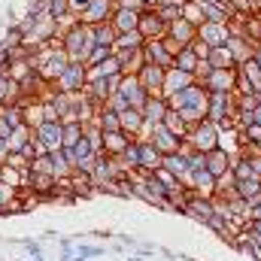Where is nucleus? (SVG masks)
Here are the masks:
<instances>
[{
    "label": "nucleus",
    "mask_w": 261,
    "mask_h": 261,
    "mask_svg": "<svg viewBox=\"0 0 261 261\" xmlns=\"http://www.w3.org/2000/svg\"><path fill=\"white\" fill-rule=\"evenodd\" d=\"M167 103H170L173 110H179V113H182V119H186L189 125H197L200 119H206L210 91H206V85H200V82L195 79L189 88H182V91L170 94V97H167Z\"/></svg>",
    "instance_id": "1"
},
{
    "label": "nucleus",
    "mask_w": 261,
    "mask_h": 261,
    "mask_svg": "<svg viewBox=\"0 0 261 261\" xmlns=\"http://www.w3.org/2000/svg\"><path fill=\"white\" fill-rule=\"evenodd\" d=\"M61 46H64L67 58L70 61H88V55H91V49L97 46L94 43V34H91V24H82V21H67L64 28H61Z\"/></svg>",
    "instance_id": "2"
},
{
    "label": "nucleus",
    "mask_w": 261,
    "mask_h": 261,
    "mask_svg": "<svg viewBox=\"0 0 261 261\" xmlns=\"http://www.w3.org/2000/svg\"><path fill=\"white\" fill-rule=\"evenodd\" d=\"M31 64H34V70L46 79V82H52L55 85V79L64 73V67L70 64V58H67L64 46H61V40L52 46V43H46V46H40V49H34L31 52V58H28Z\"/></svg>",
    "instance_id": "3"
},
{
    "label": "nucleus",
    "mask_w": 261,
    "mask_h": 261,
    "mask_svg": "<svg viewBox=\"0 0 261 261\" xmlns=\"http://www.w3.org/2000/svg\"><path fill=\"white\" fill-rule=\"evenodd\" d=\"M186 140L195 146V152H213L216 146H219V140H222V130H219V125L213 122V119H200L197 125H192L189 128V134H186Z\"/></svg>",
    "instance_id": "4"
},
{
    "label": "nucleus",
    "mask_w": 261,
    "mask_h": 261,
    "mask_svg": "<svg viewBox=\"0 0 261 261\" xmlns=\"http://www.w3.org/2000/svg\"><path fill=\"white\" fill-rule=\"evenodd\" d=\"M197 40V24L195 21H189L186 15L182 18H176L173 24H167V34H164V43H167V49L176 55L179 49H186V46H192Z\"/></svg>",
    "instance_id": "5"
},
{
    "label": "nucleus",
    "mask_w": 261,
    "mask_h": 261,
    "mask_svg": "<svg viewBox=\"0 0 261 261\" xmlns=\"http://www.w3.org/2000/svg\"><path fill=\"white\" fill-rule=\"evenodd\" d=\"M234 116H237V91H210L206 119L222 122V119H234Z\"/></svg>",
    "instance_id": "6"
},
{
    "label": "nucleus",
    "mask_w": 261,
    "mask_h": 261,
    "mask_svg": "<svg viewBox=\"0 0 261 261\" xmlns=\"http://www.w3.org/2000/svg\"><path fill=\"white\" fill-rule=\"evenodd\" d=\"M85 85H88V64H82V61H70L64 67V73L55 79L58 91H73V94L85 91Z\"/></svg>",
    "instance_id": "7"
},
{
    "label": "nucleus",
    "mask_w": 261,
    "mask_h": 261,
    "mask_svg": "<svg viewBox=\"0 0 261 261\" xmlns=\"http://www.w3.org/2000/svg\"><path fill=\"white\" fill-rule=\"evenodd\" d=\"M34 140H37V146H40L43 152L61 149V143H64V122H61V119H49V122L37 125V128H34Z\"/></svg>",
    "instance_id": "8"
},
{
    "label": "nucleus",
    "mask_w": 261,
    "mask_h": 261,
    "mask_svg": "<svg viewBox=\"0 0 261 261\" xmlns=\"http://www.w3.org/2000/svg\"><path fill=\"white\" fill-rule=\"evenodd\" d=\"M197 40H203L210 49L228 46V40H231V24H228V21H203V24H197Z\"/></svg>",
    "instance_id": "9"
},
{
    "label": "nucleus",
    "mask_w": 261,
    "mask_h": 261,
    "mask_svg": "<svg viewBox=\"0 0 261 261\" xmlns=\"http://www.w3.org/2000/svg\"><path fill=\"white\" fill-rule=\"evenodd\" d=\"M200 85H206V91H237V67H213Z\"/></svg>",
    "instance_id": "10"
},
{
    "label": "nucleus",
    "mask_w": 261,
    "mask_h": 261,
    "mask_svg": "<svg viewBox=\"0 0 261 261\" xmlns=\"http://www.w3.org/2000/svg\"><path fill=\"white\" fill-rule=\"evenodd\" d=\"M143 58H146V64H158V67H164V70L173 67V52L167 49L164 37H158V40H146V43H143Z\"/></svg>",
    "instance_id": "11"
},
{
    "label": "nucleus",
    "mask_w": 261,
    "mask_h": 261,
    "mask_svg": "<svg viewBox=\"0 0 261 261\" xmlns=\"http://www.w3.org/2000/svg\"><path fill=\"white\" fill-rule=\"evenodd\" d=\"M164 76H167V70L158 64H143L137 70V79L149 94H164Z\"/></svg>",
    "instance_id": "12"
},
{
    "label": "nucleus",
    "mask_w": 261,
    "mask_h": 261,
    "mask_svg": "<svg viewBox=\"0 0 261 261\" xmlns=\"http://www.w3.org/2000/svg\"><path fill=\"white\" fill-rule=\"evenodd\" d=\"M113 12H116V0H91L88 9L76 21H82V24H100V21H110Z\"/></svg>",
    "instance_id": "13"
},
{
    "label": "nucleus",
    "mask_w": 261,
    "mask_h": 261,
    "mask_svg": "<svg viewBox=\"0 0 261 261\" xmlns=\"http://www.w3.org/2000/svg\"><path fill=\"white\" fill-rule=\"evenodd\" d=\"M119 91L125 94L128 107H134V110H143V107H146V100H149V91L140 85V79H137V76H122Z\"/></svg>",
    "instance_id": "14"
},
{
    "label": "nucleus",
    "mask_w": 261,
    "mask_h": 261,
    "mask_svg": "<svg viewBox=\"0 0 261 261\" xmlns=\"http://www.w3.org/2000/svg\"><path fill=\"white\" fill-rule=\"evenodd\" d=\"M167 110H170V103H167V97H164V94H149V100H146V107H143L146 128L161 125V122H164V116H167Z\"/></svg>",
    "instance_id": "15"
},
{
    "label": "nucleus",
    "mask_w": 261,
    "mask_h": 261,
    "mask_svg": "<svg viewBox=\"0 0 261 261\" xmlns=\"http://www.w3.org/2000/svg\"><path fill=\"white\" fill-rule=\"evenodd\" d=\"M161 161H164V155L155 149V143L140 137V170L137 173H155L161 167Z\"/></svg>",
    "instance_id": "16"
},
{
    "label": "nucleus",
    "mask_w": 261,
    "mask_h": 261,
    "mask_svg": "<svg viewBox=\"0 0 261 261\" xmlns=\"http://www.w3.org/2000/svg\"><path fill=\"white\" fill-rule=\"evenodd\" d=\"M140 34L146 40H158V37L167 34V24L161 21V15L155 9H146V12H140Z\"/></svg>",
    "instance_id": "17"
},
{
    "label": "nucleus",
    "mask_w": 261,
    "mask_h": 261,
    "mask_svg": "<svg viewBox=\"0 0 261 261\" xmlns=\"http://www.w3.org/2000/svg\"><path fill=\"white\" fill-rule=\"evenodd\" d=\"M206 170H210L216 179L228 176V173H231V155H228L222 146H216L213 152H206Z\"/></svg>",
    "instance_id": "18"
},
{
    "label": "nucleus",
    "mask_w": 261,
    "mask_h": 261,
    "mask_svg": "<svg viewBox=\"0 0 261 261\" xmlns=\"http://www.w3.org/2000/svg\"><path fill=\"white\" fill-rule=\"evenodd\" d=\"M228 49H231V55H234V61L237 64H243V61H249L252 58V52H255V43L240 31V34H231V40H228Z\"/></svg>",
    "instance_id": "19"
},
{
    "label": "nucleus",
    "mask_w": 261,
    "mask_h": 261,
    "mask_svg": "<svg viewBox=\"0 0 261 261\" xmlns=\"http://www.w3.org/2000/svg\"><path fill=\"white\" fill-rule=\"evenodd\" d=\"M161 167H164V170H170L176 179L189 182V173H192V167H189V155H186V152H170V155H164Z\"/></svg>",
    "instance_id": "20"
},
{
    "label": "nucleus",
    "mask_w": 261,
    "mask_h": 261,
    "mask_svg": "<svg viewBox=\"0 0 261 261\" xmlns=\"http://www.w3.org/2000/svg\"><path fill=\"white\" fill-rule=\"evenodd\" d=\"M110 21H113V28H116L119 34H125V31H137V28H140V12L116 3V12H113Z\"/></svg>",
    "instance_id": "21"
},
{
    "label": "nucleus",
    "mask_w": 261,
    "mask_h": 261,
    "mask_svg": "<svg viewBox=\"0 0 261 261\" xmlns=\"http://www.w3.org/2000/svg\"><path fill=\"white\" fill-rule=\"evenodd\" d=\"M192 82H195V76H192V73H182V70L170 67V70H167V76H164V97H170V94H176V91L189 88Z\"/></svg>",
    "instance_id": "22"
},
{
    "label": "nucleus",
    "mask_w": 261,
    "mask_h": 261,
    "mask_svg": "<svg viewBox=\"0 0 261 261\" xmlns=\"http://www.w3.org/2000/svg\"><path fill=\"white\" fill-rule=\"evenodd\" d=\"M122 116V128L128 130L130 137H140L143 130H146V119H143V110H134V107H128L125 113H119Z\"/></svg>",
    "instance_id": "23"
},
{
    "label": "nucleus",
    "mask_w": 261,
    "mask_h": 261,
    "mask_svg": "<svg viewBox=\"0 0 261 261\" xmlns=\"http://www.w3.org/2000/svg\"><path fill=\"white\" fill-rule=\"evenodd\" d=\"M197 64H200V58H197V52L192 46H186V49H179V52L173 55V67L182 70V73H192V76H195Z\"/></svg>",
    "instance_id": "24"
},
{
    "label": "nucleus",
    "mask_w": 261,
    "mask_h": 261,
    "mask_svg": "<svg viewBox=\"0 0 261 261\" xmlns=\"http://www.w3.org/2000/svg\"><path fill=\"white\" fill-rule=\"evenodd\" d=\"M91 34H94V43H100V46H116V40H119V31L113 28V21L91 24Z\"/></svg>",
    "instance_id": "25"
},
{
    "label": "nucleus",
    "mask_w": 261,
    "mask_h": 261,
    "mask_svg": "<svg viewBox=\"0 0 261 261\" xmlns=\"http://www.w3.org/2000/svg\"><path fill=\"white\" fill-rule=\"evenodd\" d=\"M49 18L58 21V24L73 21V15H70V0H52V3H49Z\"/></svg>",
    "instance_id": "26"
},
{
    "label": "nucleus",
    "mask_w": 261,
    "mask_h": 261,
    "mask_svg": "<svg viewBox=\"0 0 261 261\" xmlns=\"http://www.w3.org/2000/svg\"><path fill=\"white\" fill-rule=\"evenodd\" d=\"M206 61H210V67H237V61H234V55H231V49H228V46L213 49Z\"/></svg>",
    "instance_id": "27"
},
{
    "label": "nucleus",
    "mask_w": 261,
    "mask_h": 261,
    "mask_svg": "<svg viewBox=\"0 0 261 261\" xmlns=\"http://www.w3.org/2000/svg\"><path fill=\"white\" fill-rule=\"evenodd\" d=\"M231 9H234V18H246V15H255L261 9V0H228Z\"/></svg>",
    "instance_id": "28"
},
{
    "label": "nucleus",
    "mask_w": 261,
    "mask_h": 261,
    "mask_svg": "<svg viewBox=\"0 0 261 261\" xmlns=\"http://www.w3.org/2000/svg\"><path fill=\"white\" fill-rule=\"evenodd\" d=\"M143 43H146V37L140 34V28H137V31H125V34H119V40H116L119 49H143Z\"/></svg>",
    "instance_id": "29"
},
{
    "label": "nucleus",
    "mask_w": 261,
    "mask_h": 261,
    "mask_svg": "<svg viewBox=\"0 0 261 261\" xmlns=\"http://www.w3.org/2000/svg\"><path fill=\"white\" fill-rule=\"evenodd\" d=\"M110 55H113V46H100V43H97V46L91 49V55H88V61H85V64L94 67V64H100V61H107Z\"/></svg>",
    "instance_id": "30"
},
{
    "label": "nucleus",
    "mask_w": 261,
    "mask_h": 261,
    "mask_svg": "<svg viewBox=\"0 0 261 261\" xmlns=\"http://www.w3.org/2000/svg\"><path fill=\"white\" fill-rule=\"evenodd\" d=\"M88 3H91V0H70V15H73V18H79V15L88 9Z\"/></svg>",
    "instance_id": "31"
},
{
    "label": "nucleus",
    "mask_w": 261,
    "mask_h": 261,
    "mask_svg": "<svg viewBox=\"0 0 261 261\" xmlns=\"http://www.w3.org/2000/svg\"><path fill=\"white\" fill-rule=\"evenodd\" d=\"M192 49L197 52V58H200V61H206V58H210V52H213V49H210L203 40H195V43H192Z\"/></svg>",
    "instance_id": "32"
},
{
    "label": "nucleus",
    "mask_w": 261,
    "mask_h": 261,
    "mask_svg": "<svg viewBox=\"0 0 261 261\" xmlns=\"http://www.w3.org/2000/svg\"><path fill=\"white\" fill-rule=\"evenodd\" d=\"M119 6H128V9H137V12H146V0H119Z\"/></svg>",
    "instance_id": "33"
},
{
    "label": "nucleus",
    "mask_w": 261,
    "mask_h": 261,
    "mask_svg": "<svg viewBox=\"0 0 261 261\" xmlns=\"http://www.w3.org/2000/svg\"><path fill=\"white\" fill-rule=\"evenodd\" d=\"M9 155V146H6V137H0V158H6Z\"/></svg>",
    "instance_id": "34"
},
{
    "label": "nucleus",
    "mask_w": 261,
    "mask_h": 261,
    "mask_svg": "<svg viewBox=\"0 0 261 261\" xmlns=\"http://www.w3.org/2000/svg\"><path fill=\"white\" fill-rule=\"evenodd\" d=\"M252 61L261 67V46H255V52H252Z\"/></svg>",
    "instance_id": "35"
},
{
    "label": "nucleus",
    "mask_w": 261,
    "mask_h": 261,
    "mask_svg": "<svg viewBox=\"0 0 261 261\" xmlns=\"http://www.w3.org/2000/svg\"><path fill=\"white\" fill-rule=\"evenodd\" d=\"M255 125L261 128V100H258V107H255Z\"/></svg>",
    "instance_id": "36"
},
{
    "label": "nucleus",
    "mask_w": 261,
    "mask_h": 261,
    "mask_svg": "<svg viewBox=\"0 0 261 261\" xmlns=\"http://www.w3.org/2000/svg\"><path fill=\"white\" fill-rule=\"evenodd\" d=\"M155 3H158V0H146V6H149V9H155Z\"/></svg>",
    "instance_id": "37"
},
{
    "label": "nucleus",
    "mask_w": 261,
    "mask_h": 261,
    "mask_svg": "<svg viewBox=\"0 0 261 261\" xmlns=\"http://www.w3.org/2000/svg\"><path fill=\"white\" fill-rule=\"evenodd\" d=\"M210 3H228V0H210Z\"/></svg>",
    "instance_id": "38"
},
{
    "label": "nucleus",
    "mask_w": 261,
    "mask_h": 261,
    "mask_svg": "<svg viewBox=\"0 0 261 261\" xmlns=\"http://www.w3.org/2000/svg\"><path fill=\"white\" fill-rule=\"evenodd\" d=\"M179 3H189V0H179Z\"/></svg>",
    "instance_id": "39"
},
{
    "label": "nucleus",
    "mask_w": 261,
    "mask_h": 261,
    "mask_svg": "<svg viewBox=\"0 0 261 261\" xmlns=\"http://www.w3.org/2000/svg\"><path fill=\"white\" fill-rule=\"evenodd\" d=\"M258 18H261V9H258Z\"/></svg>",
    "instance_id": "40"
},
{
    "label": "nucleus",
    "mask_w": 261,
    "mask_h": 261,
    "mask_svg": "<svg viewBox=\"0 0 261 261\" xmlns=\"http://www.w3.org/2000/svg\"><path fill=\"white\" fill-rule=\"evenodd\" d=\"M116 3H119V0H116Z\"/></svg>",
    "instance_id": "41"
},
{
    "label": "nucleus",
    "mask_w": 261,
    "mask_h": 261,
    "mask_svg": "<svg viewBox=\"0 0 261 261\" xmlns=\"http://www.w3.org/2000/svg\"><path fill=\"white\" fill-rule=\"evenodd\" d=\"M258 149H261V146H258Z\"/></svg>",
    "instance_id": "42"
}]
</instances>
